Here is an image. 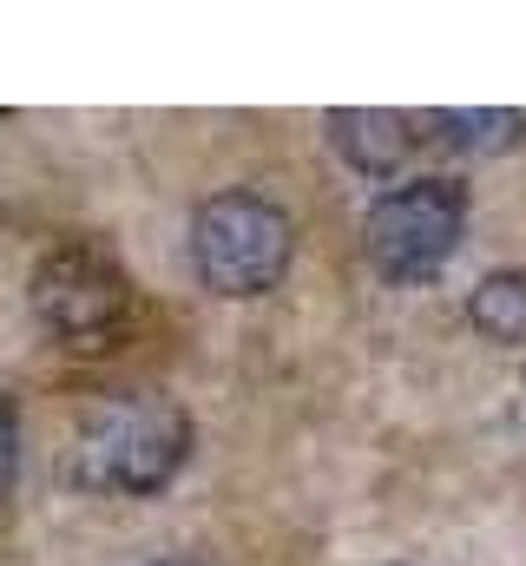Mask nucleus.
I'll return each mask as SVG.
<instances>
[{"label": "nucleus", "mask_w": 526, "mask_h": 566, "mask_svg": "<svg viewBox=\"0 0 526 566\" xmlns=\"http://www.w3.org/2000/svg\"><path fill=\"white\" fill-rule=\"evenodd\" d=\"M191 461V416L165 389H113L73 428V481L86 494L145 501Z\"/></svg>", "instance_id": "obj_1"}, {"label": "nucleus", "mask_w": 526, "mask_h": 566, "mask_svg": "<svg viewBox=\"0 0 526 566\" xmlns=\"http://www.w3.org/2000/svg\"><path fill=\"white\" fill-rule=\"evenodd\" d=\"M27 303H33V323L60 349H80V356L119 349L132 329V310H138L119 251L99 238H60L53 251H40Z\"/></svg>", "instance_id": "obj_2"}, {"label": "nucleus", "mask_w": 526, "mask_h": 566, "mask_svg": "<svg viewBox=\"0 0 526 566\" xmlns=\"http://www.w3.org/2000/svg\"><path fill=\"white\" fill-rule=\"evenodd\" d=\"M296 251V224L276 198L257 191H218L191 211V271L218 296H263L276 290Z\"/></svg>", "instance_id": "obj_3"}, {"label": "nucleus", "mask_w": 526, "mask_h": 566, "mask_svg": "<svg viewBox=\"0 0 526 566\" xmlns=\"http://www.w3.org/2000/svg\"><path fill=\"white\" fill-rule=\"evenodd\" d=\"M467 231V191L454 178H408L362 218V251L389 283H428L448 271Z\"/></svg>", "instance_id": "obj_4"}, {"label": "nucleus", "mask_w": 526, "mask_h": 566, "mask_svg": "<svg viewBox=\"0 0 526 566\" xmlns=\"http://www.w3.org/2000/svg\"><path fill=\"white\" fill-rule=\"evenodd\" d=\"M421 119H408V113H382V106H343V113H329V145L362 171V178H394L401 165H408V151H414V133Z\"/></svg>", "instance_id": "obj_5"}, {"label": "nucleus", "mask_w": 526, "mask_h": 566, "mask_svg": "<svg viewBox=\"0 0 526 566\" xmlns=\"http://www.w3.org/2000/svg\"><path fill=\"white\" fill-rule=\"evenodd\" d=\"M421 126H428L434 145H454V151H514L526 139V113H507V106H494V113H428Z\"/></svg>", "instance_id": "obj_6"}, {"label": "nucleus", "mask_w": 526, "mask_h": 566, "mask_svg": "<svg viewBox=\"0 0 526 566\" xmlns=\"http://www.w3.org/2000/svg\"><path fill=\"white\" fill-rule=\"evenodd\" d=\"M467 316H474V329L494 336V343H526V277L520 271L481 277L474 296H467Z\"/></svg>", "instance_id": "obj_7"}, {"label": "nucleus", "mask_w": 526, "mask_h": 566, "mask_svg": "<svg viewBox=\"0 0 526 566\" xmlns=\"http://www.w3.org/2000/svg\"><path fill=\"white\" fill-rule=\"evenodd\" d=\"M13 474H20V416H13V396L0 389V501L13 494Z\"/></svg>", "instance_id": "obj_8"}, {"label": "nucleus", "mask_w": 526, "mask_h": 566, "mask_svg": "<svg viewBox=\"0 0 526 566\" xmlns=\"http://www.w3.org/2000/svg\"><path fill=\"white\" fill-rule=\"evenodd\" d=\"M151 566H204V560H151Z\"/></svg>", "instance_id": "obj_9"}]
</instances>
